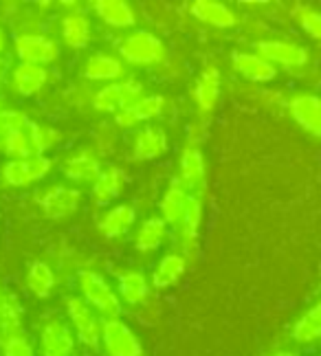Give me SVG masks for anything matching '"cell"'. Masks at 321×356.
<instances>
[{"mask_svg": "<svg viewBox=\"0 0 321 356\" xmlns=\"http://www.w3.org/2000/svg\"><path fill=\"white\" fill-rule=\"evenodd\" d=\"M115 123L119 128H123V130H128V128H134L136 126V117H134V113H132V106L130 108H123V111H119L117 115H115Z\"/></svg>", "mask_w": 321, "mask_h": 356, "instance_id": "obj_37", "label": "cell"}, {"mask_svg": "<svg viewBox=\"0 0 321 356\" xmlns=\"http://www.w3.org/2000/svg\"><path fill=\"white\" fill-rule=\"evenodd\" d=\"M191 191L180 183V178H174L167 187V191L161 198V218L167 222V225H174L178 227L180 220H183V216L187 211V204L191 200Z\"/></svg>", "mask_w": 321, "mask_h": 356, "instance_id": "obj_14", "label": "cell"}, {"mask_svg": "<svg viewBox=\"0 0 321 356\" xmlns=\"http://www.w3.org/2000/svg\"><path fill=\"white\" fill-rule=\"evenodd\" d=\"M81 191L75 187H64V185H53L40 196V207L51 220H64V218L73 216L79 207Z\"/></svg>", "mask_w": 321, "mask_h": 356, "instance_id": "obj_9", "label": "cell"}, {"mask_svg": "<svg viewBox=\"0 0 321 356\" xmlns=\"http://www.w3.org/2000/svg\"><path fill=\"white\" fill-rule=\"evenodd\" d=\"M165 236H167V222L161 216L146 218V220L141 222V227H139V231L134 234V246L143 253L157 251L163 244Z\"/></svg>", "mask_w": 321, "mask_h": 356, "instance_id": "obj_27", "label": "cell"}, {"mask_svg": "<svg viewBox=\"0 0 321 356\" xmlns=\"http://www.w3.org/2000/svg\"><path fill=\"white\" fill-rule=\"evenodd\" d=\"M0 111H3V108H0Z\"/></svg>", "mask_w": 321, "mask_h": 356, "instance_id": "obj_43", "label": "cell"}, {"mask_svg": "<svg viewBox=\"0 0 321 356\" xmlns=\"http://www.w3.org/2000/svg\"><path fill=\"white\" fill-rule=\"evenodd\" d=\"M191 16L209 26H216V29H231L238 22L235 13L227 5L216 3V0H198V3H194Z\"/></svg>", "mask_w": 321, "mask_h": 356, "instance_id": "obj_21", "label": "cell"}, {"mask_svg": "<svg viewBox=\"0 0 321 356\" xmlns=\"http://www.w3.org/2000/svg\"><path fill=\"white\" fill-rule=\"evenodd\" d=\"M290 337L297 341V343H315L321 341V301L311 310H306L302 317L292 323Z\"/></svg>", "mask_w": 321, "mask_h": 356, "instance_id": "obj_29", "label": "cell"}, {"mask_svg": "<svg viewBox=\"0 0 321 356\" xmlns=\"http://www.w3.org/2000/svg\"><path fill=\"white\" fill-rule=\"evenodd\" d=\"M220 97V71L218 66L207 64L203 68V73L198 75L196 88H194V99H196V106L203 115L212 113Z\"/></svg>", "mask_w": 321, "mask_h": 356, "instance_id": "obj_18", "label": "cell"}, {"mask_svg": "<svg viewBox=\"0 0 321 356\" xmlns=\"http://www.w3.org/2000/svg\"><path fill=\"white\" fill-rule=\"evenodd\" d=\"M53 170V161L49 156L33 154L18 161H7L3 165V181L11 187H26L42 181Z\"/></svg>", "mask_w": 321, "mask_h": 356, "instance_id": "obj_5", "label": "cell"}, {"mask_svg": "<svg viewBox=\"0 0 321 356\" xmlns=\"http://www.w3.org/2000/svg\"><path fill=\"white\" fill-rule=\"evenodd\" d=\"M0 75H3V62H0Z\"/></svg>", "mask_w": 321, "mask_h": 356, "instance_id": "obj_41", "label": "cell"}, {"mask_svg": "<svg viewBox=\"0 0 321 356\" xmlns=\"http://www.w3.org/2000/svg\"><path fill=\"white\" fill-rule=\"evenodd\" d=\"M271 356H297V354L290 352V350H280V352H273Z\"/></svg>", "mask_w": 321, "mask_h": 356, "instance_id": "obj_39", "label": "cell"}, {"mask_svg": "<svg viewBox=\"0 0 321 356\" xmlns=\"http://www.w3.org/2000/svg\"><path fill=\"white\" fill-rule=\"evenodd\" d=\"M81 75L88 81H115L123 75L121 60L106 56V53H97L81 68Z\"/></svg>", "mask_w": 321, "mask_h": 356, "instance_id": "obj_25", "label": "cell"}, {"mask_svg": "<svg viewBox=\"0 0 321 356\" xmlns=\"http://www.w3.org/2000/svg\"><path fill=\"white\" fill-rule=\"evenodd\" d=\"M102 343L108 356H143V346L128 323L108 319L102 327Z\"/></svg>", "mask_w": 321, "mask_h": 356, "instance_id": "obj_6", "label": "cell"}, {"mask_svg": "<svg viewBox=\"0 0 321 356\" xmlns=\"http://www.w3.org/2000/svg\"><path fill=\"white\" fill-rule=\"evenodd\" d=\"M119 295L125 304L139 306L150 295V284L141 270H125L119 275Z\"/></svg>", "mask_w": 321, "mask_h": 356, "instance_id": "obj_28", "label": "cell"}, {"mask_svg": "<svg viewBox=\"0 0 321 356\" xmlns=\"http://www.w3.org/2000/svg\"><path fill=\"white\" fill-rule=\"evenodd\" d=\"M180 183H183L194 196H198L205 191V178H207V168H205V156L198 147L187 145L180 154Z\"/></svg>", "mask_w": 321, "mask_h": 356, "instance_id": "obj_13", "label": "cell"}, {"mask_svg": "<svg viewBox=\"0 0 321 356\" xmlns=\"http://www.w3.org/2000/svg\"><path fill=\"white\" fill-rule=\"evenodd\" d=\"M117 49L121 53V58L134 66H155L165 58L163 40L146 29H136L130 31L128 35H123Z\"/></svg>", "mask_w": 321, "mask_h": 356, "instance_id": "obj_3", "label": "cell"}, {"mask_svg": "<svg viewBox=\"0 0 321 356\" xmlns=\"http://www.w3.org/2000/svg\"><path fill=\"white\" fill-rule=\"evenodd\" d=\"M7 49V35H5V31L0 29V53H3Z\"/></svg>", "mask_w": 321, "mask_h": 356, "instance_id": "obj_38", "label": "cell"}, {"mask_svg": "<svg viewBox=\"0 0 321 356\" xmlns=\"http://www.w3.org/2000/svg\"><path fill=\"white\" fill-rule=\"evenodd\" d=\"M62 174L73 183H95L97 176L102 174V163L91 147L77 149L62 165Z\"/></svg>", "mask_w": 321, "mask_h": 356, "instance_id": "obj_12", "label": "cell"}, {"mask_svg": "<svg viewBox=\"0 0 321 356\" xmlns=\"http://www.w3.org/2000/svg\"><path fill=\"white\" fill-rule=\"evenodd\" d=\"M75 332L62 319H49L40 327V354L42 356H73Z\"/></svg>", "mask_w": 321, "mask_h": 356, "instance_id": "obj_8", "label": "cell"}, {"mask_svg": "<svg viewBox=\"0 0 321 356\" xmlns=\"http://www.w3.org/2000/svg\"><path fill=\"white\" fill-rule=\"evenodd\" d=\"M290 117L295 119L299 126L321 139V97L319 95H295L288 104Z\"/></svg>", "mask_w": 321, "mask_h": 356, "instance_id": "obj_11", "label": "cell"}, {"mask_svg": "<svg viewBox=\"0 0 321 356\" xmlns=\"http://www.w3.org/2000/svg\"><path fill=\"white\" fill-rule=\"evenodd\" d=\"M49 79L47 66H38V64H24L20 62L16 68L11 71V86L22 97H31V95L40 92L45 88Z\"/></svg>", "mask_w": 321, "mask_h": 356, "instance_id": "obj_17", "label": "cell"}, {"mask_svg": "<svg viewBox=\"0 0 321 356\" xmlns=\"http://www.w3.org/2000/svg\"><path fill=\"white\" fill-rule=\"evenodd\" d=\"M77 289L81 299L100 314L104 321L119 319L121 314V297L110 289V284L95 270H81L77 275Z\"/></svg>", "mask_w": 321, "mask_h": 356, "instance_id": "obj_1", "label": "cell"}, {"mask_svg": "<svg viewBox=\"0 0 321 356\" xmlns=\"http://www.w3.org/2000/svg\"><path fill=\"white\" fill-rule=\"evenodd\" d=\"M26 289H29L36 297L47 299L51 291L55 289V273L45 262H33L26 268Z\"/></svg>", "mask_w": 321, "mask_h": 356, "instance_id": "obj_31", "label": "cell"}, {"mask_svg": "<svg viewBox=\"0 0 321 356\" xmlns=\"http://www.w3.org/2000/svg\"><path fill=\"white\" fill-rule=\"evenodd\" d=\"M163 111H165V97H163V95H143V97L132 106V113H134L139 123L161 117Z\"/></svg>", "mask_w": 321, "mask_h": 356, "instance_id": "obj_34", "label": "cell"}, {"mask_svg": "<svg viewBox=\"0 0 321 356\" xmlns=\"http://www.w3.org/2000/svg\"><path fill=\"white\" fill-rule=\"evenodd\" d=\"M256 47L260 56L264 60H269L273 66L282 64L286 68H299L308 62V51L302 44L286 42V40H262Z\"/></svg>", "mask_w": 321, "mask_h": 356, "instance_id": "obj_10", "label": "cell"}, {"mask_svg": "<svg viewBox=\"0 0 321 356\" xmlns=\"http://www.w3.org/2000/svg\"><path fill=\"white\" fill-rule=\"evenodd\" d=\"M26 132H29V136H31L36 154H42V156H45V152H49V149H53L55 145H58L62 139L60 130H55L51 126H42V123H33V121L29 123Z\"/></svg>", "mask_w": 321, "mask_h": 356, "instance_id": "obj_33", "label": "cell"}, {"mask_svg": "<svg viewBox=\"0 0 321 356\" xmlns=\"http://www.w3.org/2000/svg\"><path fill=\"white\" fill-rule=\"evenodd\" d=\"M62 40L71 49H86L91 42V20L84 11H71L62 18Z\"/></svg>", "mask_w": 321, "mask_h": 356, "instance_id": "obj_24", "label": "cell"}, {"mask_svg": "<svg viewBox=\"0 0 321 356\" xmlns=\"http://www.w3.org/2000/svg\"><path fill=\"white\" fill-rule=\"evenodd\" d=\"M167 149V134L159 126H146L136 132L132 141V159L134 161H152Z\"/></svg>", "mask_w": 321, "mask_h": 356, "instance_id": "obj_16", "label": "cell"}, {"mask_svg": "<svg viewBox=\"0 0 321 356\" xmlns=\"http://www.w3.org/2000/svg\"><path fill=\"white\" fill-rule=\"evenodd\" d=\"M22 319H24V308L20 304V299L16 295L7 293L3 314H0V341L22 334Z\"/></svg>", "mask_w": 321, "mask_h": 356, "instance_id": "obj_30", "label": "cell"}, {"mask_svg": "<svg viewBox=\"0 0 321 356\" xmlns=\"http://www.w3.org/2000/svg\"><path fill=\"white\" fill-rule=\"evenodd\" d=\"M16 56L24 64L45 66L60 58V44L53 38L42 33H22L16 38Z\"/></svg>", "mask_w": 321, "mask_h": 356, "instance_id": "obj_7", "label": "cell"}, {"mask_svg": "<svg viewBox=\"0 0 321 356\" xmlns=\"http://www.w3.org/2000/svg\"><path fill=\"white\" fill-rule=\"evenodd\" d=\"M187 268V259L180 253H167L161 257L155 273H152V286L155 289H170L174 286Z\"/></svg>", "mask_w": 321, "mask_h": 356, "instance_id": "obj_26", "label": "cell"}, {"mask_svg": "<svg viewBox=\"0 0 321 356\" xmlns=\"http://www.w3.org/2000/svg\"><path fill=\"white\" fill-rule=\"evenodd\" d=\"M95 13L108 26H115V29H128V26L136 24L134 9L128 3H123V0H97Z\"/></svg>", "mask_w": 321, "mask_h": 356, "instance_id": "obj_23", "label": "cell"}, {"mask_svg": "<svg viewBox=\"0 0 321 356\" xmlns=\"http://www.w3.org/2000/svg\"><path fill=\"white\" fill-rule=\"evenodd\" d=\"M64 308H66L73 332L79 339V343L91 350L100 348L102 346V327H104V319L100 314L81 299V295H68L64 299Z\"/></svg>", "mask_w": 321, "mask_h": 356, "instance_id": "obj_2", "label": "cell"}, {"mask_svg": "<svg viewBox=\"0 0 321 356\" xmlns=\"http://www.w3.org/2000/svg\"><path fill=\"white\" fill-rule=\"evenodd\" d=\"M231 64L249 81H271L277 75V68L269 60H264L260 53L235 51L231 56Z\"/></svg>", "mask_w": 321, "mask_h": 356, "instance_id": "obj_15", "label": "cell"}, {"mask_svg": "<svg viewBox=\"0 0 321 356\" xmlns=\"http://www.w3.org/2000/svg\"><path fill=\"white\" fill-rule=\"evenodd\" d=\"M143 97V88L139 81H115L95 92L93 108L100 113H119L123 108L134 106Z\"/></svg>", "mask_w": 321, "mask_h": 356, "instance_id": "obj_4", "label": "cell"}, {"mask_svg": "<svg viewBox=\"0 0 321 356\" xmlns=\"http://www.w3.org/2000/svg\"><path fill=\"white\" fill-rule=\"evenodd\" d=\"M297 20H299L302 29L306 33L317 38V40H321V11L302 9V11H297Z\"/></svg>", "mask_w": 321, "mask_h": 356, "instance_id": "obj_36", "label": "cell"}, {"mask_svg": "<svg viewBox=\"0 0 321 356\" xmlns=\"http://www.w3.org/2000/svg\"><path fill=\"white\" fill-rule=\"evenodd\" d=\"M0 139H3V134H0Z\"/></svg>", "mask_w": 321, "mask_h": 356, "instance_id": "obj_42", "label": "cell"}, {"mask_svg": "<svg viewBox=\"0 0 321 356\" xmlns=\"http://www.w3.org/2000/svg\"><path fill=\"white\" fill-rule=\"evenodd\" d=\"M5 295H7V293H3V286H0V314H3V306H5Z\"/></svg>", "mask_w": 321, "mask_h": 356, "instance_id": "obj_40", "label": "cell"}, {"mask_svg": "<svg viewBox=\"0 0 321 356\" xmlns=\"http://www.w3.org/2000/svg\"><path fill=\"white\" fill-rule=\"evenodd\" d=\"M0 145H3L5 154L9 156V161H18V159H26V156H33L36 149L31 143V136L26 130H16V132H9L0 139Z\"/></svg>", "mask_w": 321, "mask_h": 356, "instance_id": "obj_32", "label": "cell"}, {"mask_svg": "<svg viewBox=\"0 0 321 356\" xmlns=\"http://www.w3.org/2000/svg\"><path fill=\"white\" fill-rule=\"evenodd\" d=\"M123 187H125V174L115 165L104 168L91 187V198L97 207H104V204L113 202L121 194Z\"/></svg>", "mask_w": 321, "mask_h": 356, "instance_id": "obj_19", "label": "cell"}, {"mask_svg": "<svg viewBox=\"0 0 321 356\" xmlns=\"http://www.w3.org/2000/svg\"><path fill=\"white\" fill-rule=\"evenodd\" d=\"M136 222V211L132 204H115L110 207L100 220V231L106 238H121L123 234H128L132 225Z\"/></svg>", "mask_w": 321, "mask_h": 356, "instance_id": "obj_22", "label": "cell"}, {"mask_svg": "<svg viewBox=\"0 0 321 356\" xmlns=\"http://www.w3.org/2000/svg\"><path fill=\"white\" fill-rule=\"evenodd\" d=\"M203 220V202L198 196H191L187 211L183 216V220L178 225V238H180V249L185 255L196 253V242H198V229Z\"/></svg>", "mask_w": 321, "mask_h": 356, "instance_id": "obj_20", "label": "cell"}, {"mask_svg": "<svg viewBox=\"0 0 321 356\" xmlns=\"http://www.w3.org/2000/svg\"><path fill=\"white\" fill-rule=\"evenodd\" d=\"M0 350L3 356H36V350L31 346V341L24 334H16L0 341Z\"/></svg>", "mask_w": 321, "mask_h": 356, "instance_id": "obj_35", "label": "cell"}]
</instances>
